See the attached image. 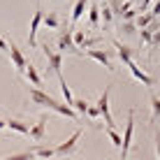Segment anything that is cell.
Segmentation results:
<instances>
[{
	"label": "cell",
	"instance_id": "obj_1",
	"mask_svg": "<svg viewBox=\"0 0 160 160\" xmlns=\"http://www.w3.org/2000/svg\"><path fill=\"white\" fill-rule=\"evenodd\" d=\"M132 132H135V109H128V121H125V132L121 137V160L128 158L130 153V144H132Z\"/></svg>",
	"mask_w": 160,
	"mask_h": 160
},
{
	"label": "cell",
	"instance_id": "obj_2",
	"mask_svg": "<svg viewBox=\"0 0 160 160\" xmlns=\"http://www.w3.org/2000/svg\"><path fill=\"white\" fill-rule=\"evenodd\" d=\"M42 53H44V58H47V65H49L47 70H49L51 74L60 77V68H63V53L56 51V49H51V47H49V42L42 44Z\"/></svg>",
	"mask_w": 160,
	"mask_h": 160
},
{
	"label": "cell",
	"instance_id": "obj_3",
	"mask_svg": "<svg viewBox=\"0 0 160 160\" xmlns=\"http://www.w3.org/2000/svg\"><path fill=\"white\" fill-rule=\"evenodd\" d=\"M81 135H84V130H81V128H77V130L72 132V135H70L68 139H65V142H60L58 146H53V153H56V156H72V153H74V148L79 146Z\"/></svg>",
	"mask_w": 160,
	"mask_h": 160
},
{
	"label": "cell",
	"instance_id": "obj_4",
	"mask_svg": "<svg viewBox=\"0 0 160 160\" xmlns=\"http://www.w3.org/2000/svg\"><path fill=\"white\" fill-rule=\"evenodd\" d=\"M84 53H86V58H91V60H95V63H100L102 68H107L109 72H114V63H112V53L107 51V49H93V47H88L84 49Z\"/></svg>",
	"mask_w": 160,
	"mask_h": 160
},
{
	"label": "cell",
	"instance_id": "obj_5",
	"mask_svg": "<svg viewBox=\"0 0 160 160\" xmlns=\"http://www.w3.org/2000/svg\"><path fill=\"white\" fill-rule=\"evenodd\" d=\"M56 51H60V53H79L77 44L72 42V28H63V30L58 32Z\"/></svg>",
	"mask_w": 160,
	"mask_h": 160
},
{
	"label": "cell",
	"instance_id": "obj_6",
	"mask_svg": "<svg viewBox=\"0 0 160 160\" xmlns=\"http://www.w3.org/2000/svg\"><path fill=\"white\" fill-rule=\"evenodd\" d=\"M7 56H9V60H12V65L16 68V72L23 74V68H26V63H28V58L23 56V51H21L14 42H7Z\"/></svg>",
	"mask_w": 160,
	"mask_h": 160
},
{
	"label": "cell",
	"instance_id": "obj_7",
	"mask_svg": "<svg viewBox=\"0 0 160 160\" xmlns=\"http://www.w3.org/2000/svg\"><path fill=\"white\" fill-rule=\"evenodd\" d=\"M109 93H112V86H104V91H102V95L98 98L95 107H98V112H100V116H104V123L114 125V118H112V114H109Z\"/></svg>",
	"mask_w": 160,
	"mask_h": 160
},
{
	"label": "cell",
	"instance_id": "obj_8",
	"mask_svg": "<svg viewBox=\"0 0 160 160\" xmlns=\"http://www.w3.org/2000/svg\"><path fill=\"white\" fill-rule=\"evenodd\" d=\"M47 123H49V118L40 116L35 125H28V137L32 142H44V139H47Z\"/></svg>",
	"mask_w": 160,
	"mask_h": 160
},
{
	"label": "cell",
	"instance_id": "obj_9",
	"mask_svg": "<svg viewBox=\"0 0 160 160\" xmlns=\"http://www.w3.org/2000/svg\"><path fill=\"white\" fill-rule=\"evenodd\" d=\"M28 98H30V102H32V104H40V107H47V109H51V107H53V102H56L51 95H49V93H44L42 88H37V86H32V88H30V95H28Z\"/></svg>",
	"mask_w": 160,
	"mask_h": 160
},
{
	"label": "cell",
	"instance_id": "obj_10",
	"mask_svg": "<svg viewBox=\"0 0 160 160\" xmlns=\"http://www.w3.org/2000/svg\"><path fill=\"white\" fill-rule=\"evenodd\" d=\"M125 65H128V70H130V74H132V77H135V79H137V81H142V84H144L146 88H148V86H156V79H153V77H151V74H146V72H144V70H142V68H139V65H135V60H128V63H125Z\"/></svg>",
	"mask_w": 160,
	"mask_h": 160
},
{
	"label": "cell",
	"instance_id": "obj_11",
	"mask_svg": "<svg viewBox=\"0 0 160 160\" xmlns=\"http://www.w3.org/2000/svg\"><path fill=\"white\" fill-rule=\"evenodd\" d=\"M42 5L37 2V7H35V14H32V21H30V30H28V47H35V35H37V30H40V26H42Z\"/></svg>",
	"mask_w": 160,
	"mask_h": 160
},
{
	"label": "cell",
	"instance_id": "obj_12",
	"mask_svg": "<svg viewBox=\"0 0 160 160\" xmlns=\"http://www.w3.org/2000/svg\"><path fill=\"white\" fill-rule=\"evenodd\" d=\"M88 2H91V0H77V2H74L72 14H70V28H72V30H74V26L84 19V14H86V9H88Z\"/></svg>",
	"mask_w": 160,
	"mask_h": 160
},
{
	"label": "cell",
	"instance_id": "obj_13",
	"mask_svg": "<svg viewBox=\"0 0 160 160\" xmlns=\"http://www.w3.org/2000/svg\"><path fill=\"white\" fill-rule=\"evenodd\" d=\"M98 7H100V23H104V28H112V23H114L116 16H114L109 2H107V0H102V2H98Z\"/></svg>",
	"mask_w": 160,
	"mask_h": 160
},
{
	"label": "cell",
	"instance_id": "obj_14",
	"mask_svg": "<svg viewBox=\"0 0 160 160\" xmlns=\"http://www.w3.org/2000/svg\"><path fill=\"white\" fill-rule=\"evenodd\" d=\"M88 26H91L93 30L100 28V7H98V0H91L88 2Z\"/></svg>",
	"mask_w": 160,
	"mask_h": 160
},
{
	"label": "cell",
	"instance_id": "obj_15",
	"mask_svg": "<svg viewBox=\"0 0 160 160\" xmlns=\"http://www.w3.org/2000/svg\"><path fill=\"white\" fill-rule=\"evenodd\" d=\"M148 102H151V123H156L160 118V98L153 91V86H148Z\"/></svg>",
	"mask_w": 160,
	"mask_h": 160
},
{
	"label": "cell",
	"instance_id": "obj_16",
	"mask_svg": "<svg viewBox=\"0 0 160 160\" xmlns=\"http://www.w3.org/2000/svg\"><path fill=\"white\" fill-rule=\"evenodd\" d=\"M23 77L30 81L32 86L42 88V77H40V72H37V68H35L32 63H26V68H23Z\"/></svg>",
	"mask_w": 160,
	"mask_h": 160
},
{
	"label": "cell",
	"instance_id": "obj_17",
	"mask_svg": "<svg viewBox=\"0 0 160 160\" xmlns=\"http://www.w3.org/2000/svg\"><path fill=\"white\" fill-rule=\"evenodd\" d=\"M114 49H116L121 63H128V60H132V56H135V51H132L130 47H125L123 42H118V40H114Z\"/></svg>",
	"mask_w": 160,
	"mask_h": 160
},
{
	"label": "cell",
	"instance_id": "obj_18",
	"mask_svg": "<svg viewBox=\"0 0 160 160\" xmlns=\"http://www.w3.org/2000/svg\"><path fill=\"white\" fill-rule=\"evenodd\" d=\"M30 153H32V158H53L56 153H53V146H44L37 142V146H32L30 148Z\"/></svg>",
	"mask_w": 160,
	"mask_h": 160
},
{
	"label": "cell",
	"instance_id": "obj_19",
	"mask_svg": "<svg viewBox=\"0 0 160 160\" xmlns=\"http://www.w3.org/2000/svg\"><path fill=\"white\" fill-rule=\"evenodd\" d=\"M42 23L47 26L49 30H58V28H60V16H58L56 12H49L47 16H42Z\"/></svg>",
	"mask_w": 160,
	"mask_h": 160
},
{
	"label": "cell",
	"instance_id": "obj_20",
	"mask_svg": "<svg viewBox=\"0 0 160 160\" xmlns=\"http://www.w3.org/2000/svg\"><path fill=\"white\" fill-rule=\"evenodd\" d=\"M7 128L19 132V135H28V125H26L23 121H19V118H7Z\"/></svg>",
	"mask_w": 160,
	"mask_h": 160
},
{
	"label": "cell",
	"instance_id": "obj_21",
	"mask_svg": "<svg viewBox=\"0 0 160 160\" xmlns=\"http://www.w3.org/2000/svg\"><path fill=\"white\" fill-rule=\"evenodd\" d=\"M135 30H137L135 21H121V23H118V32L123 37H132V35H135Z\"/></svg>",
	"mask_w": 160,
	"mask_h": 160
},
{
	"label": "cell",
	"instance_id": "obj_22",
	"mask_svg": "<svg viewBox=\"0 0 160 160\" xmlns=\"http://www.w3.org/2000/svg\"><path fill=\"white\" fill-rule=\"evenodd\" d=\"M86 107H88V102L84 100V98H74L72 100V109L79 114V116H86Z\"/></svg>",
	"mask_w": 160,
	"mask_h": 160
},
{
	"label": "cell",
	"instance_id": "obj_23",
	"mask_svg": "<svg viewBox=\"0 0 160 160\" xmlns=\"http://www.w3.org/2000/svg\"><path fill=\"white\" fill-rule=\"evenodd\" d=\"M104 132H107L109 142H112V144L116 146V148H121V135H118L116 130H114V125H107V130H104Z\"/></svg>",
	"mask_w": 160,
	"mask_h": 160
},
{
	"label": "cell",
	"instance_id": "obj_24",
	"mask_svg": "<svg viewBox=\"0 0 160 160\" xmlns=\"http://www.w3.org/2000/svg\"><path fill=\"white\" fill-rule=\"evenodd\" d=\"M102 42V37H84L79 44V49H88V47H98V44Z\"/></svg>",
	"mask_w": 160,
	"mask_h": 160
},
{
	"label": "cell",
	"instance_id": "obj_25",
	"mask_svg": "<svg viewBox=\"0 0 160 160\" xmlns=\"http://www.w3.org/2000/svg\"><path fill=\"white\" fill-rule=\"evenodd\" d=\"M86 114H88V118H98V116H100L98 107H95V104H91V102H88V107H86Z\"/></svg>",
	"mask_w": 160,
	"mask_h": 160
},
{
	"label": "cell",
	"instance_id": "obj_26",
	"mask_svg": "<svg viewBox=\"0 0 160 160\" xmlns=\"http://www.w3.org/2000/svg\"><path fill=\"white\" fill-rule=\"evenodd\" d=\"M146 9H148V12H151L153 16H160V2H158V0H153V2L148 5Z\"/></svg>",
	"mask_w": 160,
	"mask_h": 160
},
{
	"label": "cell",
	"instance_id": "obj_27",
	"mask_svg": "<svg viewBox=\"0 0 160 160\" xmlns=\"http://www.w3.org/2000/svg\"><path fill=\"white\" fill-rule=\"evenodd\" d=\"M151 2H153V0H139V2H137L135 7L139 9V12H144V9H146V7H148V5H151Z\"/></svg>",
	"mask_w": 160,
	"mask_h": 160
},
{
	"label": "cell",
	"instance_id": "obj_28",
	"mask_svg": "<svg viewBox=\"0 0 160 160\" xmlns=\"http://www.w3.org/2000/svg\"><path fill=\"white\" fill-rule=\"evenodd\" d=\"M0 53H7V40L0 37Z\"/></svg>",
	"mask_w": 160,
	"mask_h": 160
},
{
	"label": "cell",
	"instance_id": "obj_29",
	"mask_svg": "<svg viewBox=\"0 0 160 160\" xmlns=\"http://www.w3.org/2000/svg\"><path fill=\"white\" fill-rule=\"evenodd\" d=\"M5 128H7V121H2V118H0V130H5Z\"/></svg>",
	"mask_w": 160,
	"mask_h": 160
}]
</instances>
